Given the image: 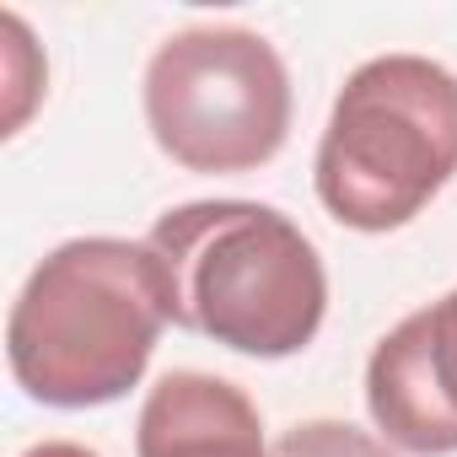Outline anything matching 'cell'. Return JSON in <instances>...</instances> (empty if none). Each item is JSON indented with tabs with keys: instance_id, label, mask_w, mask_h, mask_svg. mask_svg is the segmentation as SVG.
I'll return each instance as SVG.
<instances>
[{
	"instance_id": "cell-5",
	"label": "cell",
	"mask_w": 457,
	"mask_h": 457,
	"mask_svg": "<svg viewBox=\"0 0 457 457\" xmlns=\"http://www.w3.org/2000/svg\"><path fill=\"white\" fill-rule=\"evenodd\" d=\"M366 409L398 452H457V286L377 339L366 361Z\"/></svg>"
},
{
	"instance_id": "cell-7",
	"label": "cell",
	"mask_w": 457,
	"mask_h": 457,
	"mask_svg": "<svg viewBox=\"0 0 457 457\" xmlns=\"http://www.w3.org/2000/svg\"><path fill=\"white\" fill-rule=\"evenodd\" d=\"M275 457H393L387 441H377L371 430L361 425H345V420H307L296 430L280 436Z\"/></svg>"
},
{
	"instance_id": "cell-2",
	"label": "cell",
	"mask_w": 457,
	"mask_h": 457,
	"mask_svg": "<svg viewBox=\"0 0 457 457\" xmlns=\"http://www.w3.org/2000/svg\"><path fill=\"white\" fill-rule=\"evenodd\" d=\"M172 286V323L237 355L286 361L328 312V275L302 226L259 199H194L151 226Z\"/></svg>"
},
{
	"instance_id": "cell-8",
	"label": "cell",
	"mask_w": 457,
	"mask_h": 457,
	"mask_svg": "<svg viewBox=\"0 0 457 457\" xmlns=\"http://www.w3.org/2000/svg\"><path fill=\"white\" fill-rule=\"evenodd\" d=\"M0 28H6V92H12V113H6V135H17L22 129V119H28V108H33V97H38V81H28L22 76V60L33 54V44H28V28L17 22V17H0ZM33 76H44V65L33 71Z\"/></svg>"
},
{
	"instance_id": "cell-9",
	"label": "cell",
	"mask_w": 457,
	"mask_h": 457,
	"mask_svg": "<svg viewBox=\"0 0 457 457\" xmlns=\"http://www.w3.org/2000/svg\"><path fill=\"white\" fill-rule=\"evenodd\" d=\"M22 457H97V452L81 446V441H38V446H28Z\"/></svg>"
},
{
	"instance_id": "cell-6",
	"label": "cell",
	"mask_w": 457,
	"mask_h": 457,
	"mask_svg": "<svg viewBox=\"0 0 457 457\" xmlns=\"http://www.w3.org/2000/svg\"><path fill=\"white\" fill-rule=\"evenodd\" d=\"M140 457H275L253 398L210 371H167L135 425Z\"/></svg>"
},
{
	"instance_id": "cell-4",
	"label": "cell",
	"mask_w": 457,
	"mask_h": 457,
	"mask_svg": "<svg viewBox=\"0 0 457 457\" xmlns=\"http://www.w3.org/2000/svg\"><path fill=\"white\" fill-rule=\"evenodd\" d=\"M145 124L183 172H253L291 135V71L264 33L183 28L145 65Z\"/></svg>"
},
{
	"instance_id": "cell-3",
	"label": "cell",
	"mask_w": 457,
	"mask_h": 457,
	"mask_svg": "<svg viewBox=\"0 0 457 457\" xmlns=\"http://www.w3.org/2000/svg\"><path fill=\"white\" fill-rule=\"evenodd\" d=\"M457 178V76L425 54H377L334 97L312 183L350 232H398Z\"/></svg>"
},
{
	"instance_id": "cell-1",
	"label": "cell",
	"mask_w": 457,
	"mask_h": 457,
	"mask_svg": "<svg viewBox=\"0 0 457 457\" xmlns=\"http://www.w3.org/2000/svg\"><path fill=\"white\" fill-rule=\"evenodd\" d=\"M172 323V286L151 243L76 237L44 253L6 318V361L28 398L97 409L124 398Z\"/></svg>"
}]
</instances>
